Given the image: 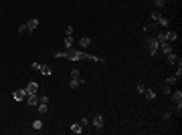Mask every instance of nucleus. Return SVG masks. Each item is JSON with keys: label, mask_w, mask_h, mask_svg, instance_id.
<instances>
[{"label": "nucleus", "mask_w": 182, "mask_h": 135, "mask_svg": "<svg viewBox=\"0 0 182 135\" xmlns=\"http://www.w3.org/2000/svg\"><path fill=\"white\" fill-rule=\"evenodd\" d=\"M55 58H67V61H97V63H103L101 56L95 55H87L83 51H77V48H67L65 53H55Z\"/></svg>", "instance_id": "1"}, {"label": "nucleus", "mask_w": 182, "mask_h": 135, "mask_svg": "<svg viewBox=\"0 0 182 135\" xmlns=\"http://www.w3.org/2000/svg\"><path fill=\"white\" fill-rule=\"evenodd\" d=\"M146 46H148V51H150V55L152 56H156L158 55V46H160V43L156 40V36H146Z\"/></svg>", "instance_id": "2"}, {"label": "nucleus", "mask_w": 182, "mask_h": 135, "mask_svg": "<svg viewBox=\"0 0 182 135\" xmlns=\"http://www.w3.org/2000/svg\"><path fill=\"white\" fill-rule=\"evenodd\" d=\"M26 95H28L26 89H16L12 93V99H14V101H23V99H26Z\"/></svg>", "instance_id": "3"}, {"label": "nucleus", "mask_w": 182, "mask_h": 135, "mask_svg": "<svg viewBox=\"0 0 182 135\" xmlns=\"http://www.w3.org/2000/svg\"><path fill=\"white\" fill-rule=\"evenodd\" d=\"M103 125H105V119H103V115L97 113V115L93 117V127H95V129H103Z\"/></svg>", "instance_id": "4"}, {"label": "nucleus", "mask_w": 182, "mask_h": 135, "mask_svg": "<svg viewBox=\"0 0 182 135\" xmlns=\"http://www.w3.org/2000/svg\"><path fill=\"white\" fill-rule=\"evenodd\" d=\"M172 101L178 105V111L182 109V91L178 89V91H174V95H172Z\"/></svg>", "instance_id": "5"}, {"label": "nucleus", "mask_w": 182, "mask_h": 135, "mask_svg": "<svg viewBox=\"0 0 182 135\" xmlns=\"http://www.w3.org/2000/svg\"><path fill=\"white\" fill-rule=\"evenodd\" d=\"M158 48H162V53H164V55H170V53H172V43L164 40V43H160Z\"/></svg>", "instance_id": "6"}, {"label": "nucleus", "mask_w": 182, "mask_h": 135, "mask_svg": "<svg viewBox=\"0 0 182 135\" xmlns=\"http://www.w3.org/2000/svg\"><path fill=\"white\" fill-rule=\"evenodd\" d=\"M24 89H26V93H28V95H33V93H36V91H39V83H36V81H31V83H28Z\"/></svg>", "instance_id": "7"}, {"label": "nucleus", "mask_w": 182, "mask_h": 135, "mask_svg": "<svg viewBox=\"0 0 182 135\" xmlns=\"http://www.w3.org/2000/svg\"><path fill=\"white\" fill-rule=\"evenodd\" d=\"M26 103H28L31 107L39 105V97H36V93H33V95H26Z\"/></svg>", "instance_id": "8"}, {"label": "nucleus", "mask_w": 182, "mask_h": 135, "mask_svg": "<svg viewBox=\"0 0 182 135\" xmlns=\"http://www.w3.org/2000/svg\"><path fill=\"white\" fill-rule=\"evenodd\" d=\"M26 28H28L31 32H33V30H36V28H39V20H36V18H31V20L26 22Z\"/></svg>", "instance_id": "9"}, {"label": "nucleus", "mask_w": 182, "mask_h": 135, "mask_svg": "<svg viewBox=\"0 0 182 135\" xmlns=\"http://www.w3.org/2000/svg\"><path fill=\"white\" fill-rule=\"evenodd\" d=\"M41 73H43L45 77H51V75H53V69L49 67V65H41Z\"/></svg>", "instance_id": "10"}, {"label": "nucleus", "mask_w": 182, "mask_h": 135, "mask_svg": "<svg viewBox=\"0 0 182 135\" xmlns=\"http://www.w3.org/2000/svg\"><path fill=\"white\" fill-rule=\"evenodd\" d=\"M178 38V32H172V30H166V40L168 43H174Z\"/></svg>", "instance_id": "11"}, {"label": "nucleus", "mask_w": 182, "mask_h": 135, "mask_svg": "<svg viewBox=\"0 0 182 135\" xmlns=\"http://www.w3.org/2000/svg\"><path fill=\"white\" fill-rule=\"evenodd\" d=\"M89 45H91V38H89V36H83V38H79V46L87 48Z\"/></svg>", "instance_id": "12"}, {"label": "nucleus", "mask_w": 182, "mask_h": 135, "mask_svg": "<svg viewBox=\"0 0 182 135\" xmlns=\"http://www.w3.org/2000/svg\"><path fill=\"white\" fill-rule=\"evenodd\" d=\"M158 24L162 26V28H168V26H170V20H168V18H164V16H160V18H158Z\"/></svg>", "instance_id": "13"}, {"label": "nucleus", "mask_w": 182, "mask_h": 135, "mask_svg": "<svg viewBox=\"0 0 182 135\" xmlns=\"http://www.w3.org/2000/svg\"><path fill=\"white\" fill-rule=\"evenodd\" d=\"M69 129H71V133H75V135H79L81 131H83L79 123H73V125H71V127H69Z\"/></svg>", "instance_id": "14"}, {"label": "nucleus", "mask_w": 182, "mask_h": 135, "mask_svg": "<svg viewBox=\"0 0 182 135\" xmlns=\"http://www.w3.org/2000/svg\"><path fill=\"white\" fill-rule=\"evenodd\" d=\"M166 58H168V63H170V65H176V63L180 61V58H178V56L174 55V53H170V55H166Z\"/></svg>", "instance_id": "15"}, {"label": "nucleus", "mask_w": 182, "mask_h": 135, "mask_svg": "<svg viewBox=\"0 0 182 135\" xmlns=\"http://www.w3.org/2000/svg\"><path fill=\"white\" fill-rule=\"evenodd\" d=\"M73 43H75V40H73V34L65 36V48H71V46H73Z\"/></svg>", "instance_id": "16"}, {"label": "nucleus", "mask_w": 182, "mask_h": 135, "mask_svg": "<svg viewBox=\"0 0 182 135\" xmlns=\"http://www.w3.org/2000/svg\"><path fill=\"white\" fill-rule=\"evenodd\" d=\"M156 40H158V43H164V40H166V30H160V32L156 34Z\"/></svg>", "instance_id": "17"}, {"label": "nucleus", "mask_w": 182, "mask_h": 135, "mask_svg": "<svg viewBox=\"0 0 182 135\" xmlns=\"http://www.w3.org/2000/svg\"><path fill=\"white\" fill-rule=\"evenodd\" d=\"M71 79H75V81L81 79V73L77 71V69H73V71H71ZM81 83H83V81H81Z\"/></svg>", "instance_id": "18"}, {"label": "nucleus", "mask_w": 182, "mask_h": 135, "mask_svg": "<svg viewBox=\"0 0 182 135\" xmlns=\"http://www.w3.org/2000/svg\"><path fill=\"white\" fill-rule=\"evenodd\" d=\"M47 109H49V103H39V113H43V115H45Z\"/></svg>", "instance_id": "19"}, {"label": "nucleus", "mask_w": 182, "mask_h": 135, "mask_svg": "<svg viewBox=\"0 0 182 135\" xmlns=\"http://www.w3.org/2000/svg\"><path fill=\"white\" fill-rule=\"evenodd\" d=\"M156 26H158V22H152V24H148V26H144V30H146V32H152Z\"/></svg>", "instance_id": "20"}, {"label": "nucleus", "mask_w": 182, "mask_h": 135, "mask_svg": "<svg viewBox=\"0 0 182 135\" xmlns=\"http://www.w3.org/2000/svg\"><path fill=\"white\" fill-rule=\"evenodd\" d=\"M144 93H146V97H148V99H156V93H154L152 89H146Z\"/></svg>", "instance_id": "21"}, {"label": "nucleus", "mask_w": 182, "mask_h": 135, "mask_svg": "<svg viewBox=\"0 0 182 135\" xmlns=\"http://www.w3.org/2000/svg\"><path fill=\"white\" fill-rule=\"evenodd\" d=\"M160 16H162V14H160V10H154V12H152V20H154V22H158Z\"/></svg>", "instance_id": "22"}, {"label": "nucleus", "mask_w": 182, "mask_h": 135, "mask_svg": "<svg viewBox=\"0 0 182 135\" xmlns=\"http://www.w3.org/2000/svg\"><path fill=\"white\" fill-rule=\"evenodd\" d=\"M33 127H34V129H43V121H41V119L33 121Z\"/></svg>", "instance_id": "23"}, {"label": "nucleus", "mask_w": 182, "mask_h": 135, "mask_svg": "<svg viewBox=\"0 0 182 135\" xmlns=\"http://www.w3.org/2000/svg\"><path fill=\"white\" fill-rule=\"evenodd\" d=\"M176 81H178V79H176V77H168V79L164 81V83H166V85H168V87H170V85H174V83H176Z\"/></svg>", "instance_id": "24"}, {"label": "nucleus", "mask_w": 182, "mask_h": 135, "mask_svg": "<svg viewBox=\"0 0 182 135\" xmlns=\"http://www.w3.org/2000/svg\"><path fill=\"white\" fill-rule=\"evenodd\" d=\"M79 83H81V81H75V79H73L71 83H69V87H71V89H77V87H79Z\"/></svg>", "instance_id": "25"}, {"label": "nucleus", "mask_w": 182, "mask_h": 135, "mask_svg": "<svg viewBox=\"0 0 182 135\" xmlns=\"http://www.w3.org/2000/svg\"><path fill=\"white\" fill-rule=\"evenodd\" d=\"M154 2H156V6H158V8H162V6L166 4V0H154Z\"/></svg>", "instance_id": "26"}, {"label": "nucleus", "mask_w": 182, "mask_h": 135, "mask_svg": "<svg viewBox=\"0 0 182 135\" xmlns=\"http://www.w3.org/2000/svg\"><path fill=\"white\" fill-rule=\"evenodd\" d=\"M81 127H87V125H89V119H85V117H83V119H81Z\"/></svg>", "instance_id": "27"}, {"label": "nucleus", "mask_w": 182, "mask_h": 135, "mask_svg": "<svg viewBox=\"0 0 182 135\" xmlns=\"http://www.w3.org/2000/svg\"><path fill=\"white\" fill-rule=\"evenodd\" d=\"M69 34H73V26H67V28H65V36H69Z\"/></svg>", "instance_id": "28"}, {"label": "nucleus", "mask_w": 182, "mask_h": 135, "mask_svg": "<svg viewBox=\"0 0 182 135\" xmlns=\"http://www.w3.org/2000/svg\"><path fill=\"white\" fill-rule=\"evenodd\" d=\"M18 32H28V28H26V24H20V28H18Z\"/></svg>", "instance_id": "29"}, {"label": "nucleus", "mask_w": 182, "mask_h": 135, "mask_svg": "<svg viewBox=\"0 0 182 135\" xmlns=\"http://www.w3.org/2000/svg\"><path fill=\"white\" fill-rule=\"evenodd\" d=\"M144 91H146V87H144V85L140 83V85H138V93H144Z\"/></svg>", "instance_id": "30"}, {"label": "nucleus", "mask_w": 182, "mask_h": 135, "mask_svg": "<svg viewBox=\"0 0 182 135\" xmlns=\"http://www.w3.org/2000/svg\"><path fill=\"white\" fill-rule=\"evenodd\" d=\"M39 103H49V97H39Z\"/></svg>", "instance_id": "31"}]
</instances>
